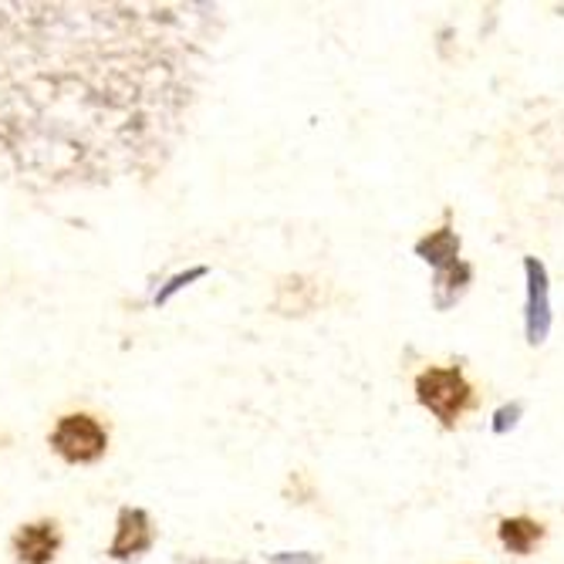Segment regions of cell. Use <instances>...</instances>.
<instances>
[{"mask_svg": "<svg viewBox=\"0 0 564 564\" xmlns=\"http://www.w3.org/2000/svg\"><path fill=\"white\" fill-rule=\"evenodd\" d=\"M214 4H0V152L31 189L152 180L186 132Z\"/></svg>", "mask_w": 564, "mask_h": 564, "instance_id": "obj_1", "label": "cell"}, {"mask_svg": "<svg viewBox=\"0 0 564 564\" xmlns=\"http://www.w3.org/2000/svg\"><path fill=\"white\" fill-rule=\"evenodd\" d=\"M518 416H521V405L500 409V413H497V423H494V430H497V433H503L507 426H514V423H518Z\"/></svg>", "mask_w": 564, "mask_h": 564, "instance_id": "obj_10", "label": "cell"}, {"mask_svg": "<svg viewBox=\"0 0 564 564\" xmlns=\"http://www.w3.org/2000/svg\"><path fill=\"white\" fill-rule=\"evenodd\" d=\"M497 538H500L503 551L524 557V554H531V551L541 544L544 524H541V521H531V518H503V521L497 524Z\"/></svg>", "mask_w": 564, "mask_h": 564, "instance_id": "obj_8", "label": "cell"}, {"mask_svg": "<svg viewBox=\"0 0 564 564\" xmlns=\"http://www.w3.org/2000/svg\"><path fill=\"white\" fill-rule=\"evenodd\" d=\"M416 253L426 264L436 268V281H443L446 274H456V268H464V264H459V237L453 234L449 224H443L436 234L423 237L416 243Z\"/></svg>", "mask_w": 564, "mask_h": 564, "instance_id": "obj_7", "label": "cell"}, {"mask_svg": "<svg viewBox=\"0 0 564 564\" xmlns=\"http://www.w3.org/2000/svg\"><path fill=\"white\" fill-rule=\"evenodd\" d=\"M14 557L21 564H51L62 547V531L55 521H37V524H24L14 534Z\"/></svg>", "mask_w": 564, "mask_h": 564, "instance_id": "obj_5", "label": "cell"}, {"mask_svg": "<svg viewBox=\"0 0 564 564\" xmlns=\"http://www.w3.org/2000/svg\"><path fill=\"white\" fill-rule=\"evenodd\" d=\"M416 399L423 409L453 430L477 405V392L459 366H430L416 376Z\"/></svg>", "mask_w": 564, "mask_h": 564, "instance_id": "obj_2", "label": "cell"}, {"mask_svg": "<svg viewBox=\"0 0 564 564\" xmlns=\"http://www.w3.org/2000/svg\"><path fill=\"white\" fill-rule=\"evenodd\" d=\"M203 274H207V268H193V271H186V274H176L166 288H160V294H156V304H166L176 291H183L186 284H193V281H199Z\"/></svg>", "mask_w": 564, "mask_h": 564, "instance_id": "obj_9", "label": "cell"}, {"mask_svg": "<svg viewBox=\"0 0 564 564\" xmlns=\"http://www.w3.org/2000/svg\"><path fill=\"white\" fill-rule=\"evenodd\" d=\"M152 541H156V531H152V521L142 507H122L119 521H116V538L109 544V557L116 561H135L142 557Z\"/></svg>", "mask_w": 564, "mask_h": 564, "instance_id": "obj_4", "label": "cell"}, {"mask_svg": "<svg viewBox=\"0 0 564 564\" xmlns=\"http://www.w3.org/2000/svg\"><path fill=\"white\" fill-rule=\"evenodd\" d=\"M51 449H55L65 464H95L109 449V433L88 413H68L51 430Z\"/></svg>", "mask_w": 564, "mask_h": 564, "instance_id": "obj_3", "label": "cell"}, {"mask_svg": "<svg viewBox=\"0 0 564 564\" xmlns=\"http://www.w3.org/2000/svg\"><path fill=\"white\" fill-rule=\"evenodd\" d=\"M524 271H528V341L541 345L547 338V328H551L547 274H544V264L534 258L524 261Z\"/></svg>", "mask_w": 564, "mask_h": 564, "instance_id": "obj_6", "label": "cell"}, {"mask_svg": "<svg viewBox=\"0 0 564 564\" xmlns=\"http://www.w3.org/2000/svg\"><path fill=\"white\" fill-rule=\"evenodd\" d=\"M271 561H274V564H318V557H315V554H294V557L274 554Z\"/></svg>", "mask_w": 564, "mask_h": 564, "instance_id": "obj_11", "label": "cell"}]
</instances>
